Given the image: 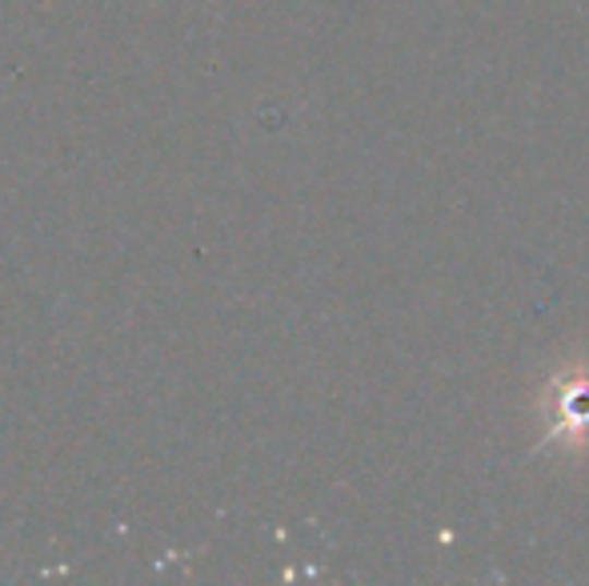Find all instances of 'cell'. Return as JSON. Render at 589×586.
Masks as SVG:
<instances>
[{"label":"cell","instance_id":"6da1fadb","mask_svg":"<svg viewBox=\"0 0 589 586\" xmlns=\"http://www.w3.org/2000/svg\"><path fill=\"white\" fill-rule=\"evenodd\" d=\"M553 430H565V434H589V374L565 378L562 386L553 390Z\"/></svg>","mask_w":589,"mask_h":586}]
</instances>
